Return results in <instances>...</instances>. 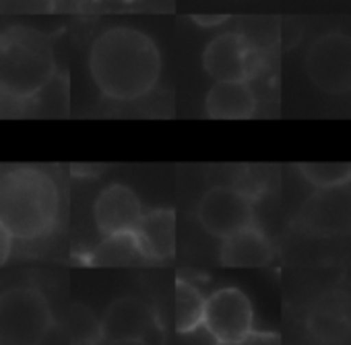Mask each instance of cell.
Segmentation results:
<instances>
[{"label":"cell","instance_id":"obj_5","mask_svg":"<svg viewBox=\"0 0 351 345\" xmlns=\"http://www.w3.org/2000/svg\"><path fill=\"white\" fill-rule=\"evenodd\" d=\"M304 69L318 91L335 97L351 93V36L328 32L312 40Z\"/></svg>","mask_w":351,"mask_h":345},{"label":"cell","instance_id":"obj_1","mask_svg":"<svg viewBox=\"0 0 351 345\" xmlns=\"http://www.w3.org/2000/svg\"><path fill=\"white\" fill-rule=\"evenodd\" d=\"M89 73L112 102L147 97L161 77V52L151 36L128 25L101 32L89 48Z\"/></svg>","mask_w":351,"mask_h":345},{"label":"cell","instance_id":"obj_17","mask_svg":"<svg viewBox=\"0 0 351 345\" xmlns=\"http://www.w3.org/2000/svg\"><path fill=\"white\" fill-rule=\"evenodd\" d=\"M207 298L186 279L176 281V331L193 333L203 326Z\"/></svg>","mask_w":351,"mask_h":345},{"label":"cell","instance_id":"obj_12","mask_svg":"<svg viewBox=\"0 0 351 345\" xmlns=\"http://www.w3.org/2000/svg\"><path fill=\"white\" fill-rule=\"evenodd\" d=\"M157 326V316L153 308L132 296H122L114 300L104 316H101V331L106 341H120V339H145Z\"/></svg>","mask_w":351,"mask_h":345},{"label":"cell","instance_id":"obj_6","mask_svg":"<svg viewBox=\"0 0 351 345\" xmlns=\"http://www.w3.org/2000/svg\"><path fill=\"white\" fill-rule=\"evenodd\" d=\"M197 217L209 236L226 240L254 224V195L234 185L211 187L197 205Z\"/></svg>","mask_w":351,"mask_h":345},{"label":"cell","instance_id":"obj_22","mask_svg":"<svg viewBox=\"0 0 351 345\" xmlns=\"http://www.w3.org/2000/svg\"><path fill=\"white\" fill-rule=\"evenodd\" d=\"M193 21L199 27H217L228 21V15H195Z\"/></svg>","mask_w":351,"mask_h":345},{"label":"cell","instance_id":"obj_4","mask_svg":"<svg viewBox=\"0 0 351 345\" xmlns=\"http://www.w3.org/2000/svg\"><path fill=\"white\" fill-rule=\"evenodd\" d=\"M54 326L48 298L29 285L0 292V345H40Z\"/></svg>","mask_w":351,"mask_h":345},{"label":"cell","instance_id":"obj_10","mask_svg":"<svg viewBox=\"0 0 351 345\" xmlns=\"http://www.w3.org/2000/svg\"><path fill=\"white\" fill-rule=\"evenodd\" d=\"M145 211L138 195L120 182H112L99 191L93 203V219L104 238L134 234Z\"/></svg>","mask_w":351,"mask_h":345},{"label":"cell","instance_id":"obj_2","mask_svg":"<svg viewBox=\"0 0 351 345\" xmlns=\"http://www.w3.org/2000/svg\"><path fill=\"white\" fill-rule=\"evenodd\" d=\"M60 213V191L54 178L36 165H17L0 174V222L17 240L50 236Z\"/></svg>","mask_w":351,"mask_h":345},{"label":"cell","instance_id":"obj_18","mask_svg":"<svg viewBox=\"0 0 351 345\" xmlns=\"http://www.w3.org/2000/svg\"><path fill=\"white\" fill-rule=\"evenodd\" d=\"M298 174L312 187V189H332L341 187L351 180V163L347 161H310L300 163Z\"/></svg>","mask_w":351,"mask_h":345},{"label":"cell","instance_id":"obj_3","mask_svg":"<svg viewBox=\"0 0 351 345\" xmlns=\"http://www.w3.org/2000/svg\"><path fill=\"white\" fill-rule=\"evenodd\" d=\"M50 44L25 32L0 36V89L34 102L54 79Z\"/></svg>","mask_w":351,"mask_h":345},{"label":"cell","instance_id":"obj_16","mask_svg":"<svg viewBox=\"0 0 351 345\" xmlns=\"http://www.w3.org/2000/svg\"><path fill=\"white\" fill-rule=\"evenodd\" d=\"M89 263L95 267H132L145 263L132 234L104 238L101 244L89 254Z\"/></svg>","mask_w":351,"mask_h":345},{"label":"cell","instance_id":"obj_23","mask_svg":"<svg viewBox=\"0 0 351 345\" xmlns=\"http://www.w3.org/2000/svg\"><path fill=\"white\" fill-rule=\"evenodd\" d=\"M108 345H149L145 339H120V341H108Z\"/></svg>","mask_w":351,"mask_h":345},{"label":"cell","instance_id":"obj_13","mask_svg":"<svg viewBox=\"0 0 351 345\" xmlns=\"http://www.w3.org/2000/svg\"><path fill=\"white\" fill-rule=\"evenodd\" d=\"M273 259V242L256 224L221 240L219 246V263L232 269H261L271 265Z\"/></svg>","mask_w":351,"mask_h":345},{"label":"cell","instance_id":"obj_14","mask_svg":"<svg viewBox=\"0 0 351 345\" xmlns=\"http://www.w3.org/2000/svg\"><path fill=\"white\" fill-rule=\"evenodd\" d=\"M134 240L145 261H169L176 254V211L167 207L151 209L134 230Z\"/></svg>","mask_w":351,"mask_h":345},{"label":"cell","instance_id":"obj_9","mask_svg":"<svg viewBox=\"0 0 351 345\" xmlns=\"http://www.w3.org/2000/svg\"><path fill=\"white\" fill-rule=\"evenodd\" d=\"M256 60L250 42L236 32L215 36L203 52V69L215 83L248 81L256 71Z\"/></svg>","mask_w":351,"mask_h":345},{"label":"cell","instance_id":"obj_21","mask_svg":"<svg viewBox=\"0 0 351 345\" xmlns=\"http://www.w3.org/2000/svg\"><path fill=\"white\" fill-rule=\"evenodd\" d=\"M13 240H15V236L11 234V230L0 222V267L9 261V257L13 252Z\"/></svg>","mask_w":351,"mask_h":345},{"label":"cell","instance_id":"obj_15","mask_svg":"<svg viewBox=\"0 0 351 345\" xmlns=\"http://www.w3.org/2000/svg\"><path fill=\"white\" fill-rule=\"evenodd\" d=\"M205 112L213 120H246L256 112V95L248 81H217L205 97Z\"/></svg>","mask_w":351,"mask_h":345},{"label":"cell","instance_id":"obj_8","mask_svg":"<svg viewBox=\"0 0 351 345\" xmlns=\"http://www.w3.org/2000/svg\"><path fill=\"white\" fill-rule=\"evenodd\" d=\"M293 226L316 238L351 236V180L332 189H316L300 207Z\"/></svg>","mask_w":351,"mask_h":345},{"label":"cell","instance_id":"obj_7","mask_svg":"<svg viewBox=\"0 0 351 345\" xmlns=\"http://www.w3.org/2000/svg\"><path fill=\"white\" fill-rule=\"evenodd\" d=\"M203 326L219 345H242L254 333L250 298L234 285L215 289L205 302Z\"/></svg>","mask_w":351,"mask_h":345},{"label":"cell","instance_id":"obj_11","mask_svg":"<svg viewBox=\"0 0 351 345\" xmlns=\"http://www.w3.org/2000/svg\"><path fill=\"white\" fill-rule=\"evenodd\" d=\"M306 326L322 345H341L351 339V294L345 289L322 292L308 310Z\"/></svg>","mask_w":351,"mask_h":345},{"label":"cell","instance_id":"obj_20","mask_svg":"<svg viewBox=\"0 0 351 345\" xmlns=\"http://www.w3.org/2000/svg\"><path fill=\"white\" fill-rule=\"evenodd\" d=\"M32 102L23 99L11 91L0 89V118H21L27 114Z\"/></svg>","mask_w":351,"mask_h":345},{"label":"cell","instance_id":"obj_19","mask_svg":"<svg viewBox=\"0 0 351 345\" xmlns=\"http://www.w3.org/2000/svg\"><path fill=\"white\" fill-rule=\"evenodd\" d=\"M71 345H97L104 339L101 320L85 304H73L66 314Z\"/></svg>","mask_w":351,"mask_h":345}]
</instances>
